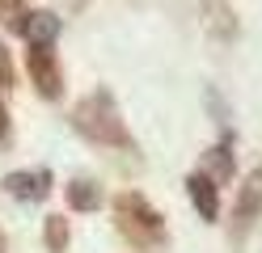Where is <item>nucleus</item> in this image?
<instances>
[{
	"instance_id": "7ed1b4c3",
	"label": "nucleus",
	"mask_w": 262,
	"mask_h": 253,
	"mask_svg": "<svg viewBox=\"0 0 262 253\" xmlns=\"http://www.w3.org/2000/svg\"><path fill=\"white\" fill-rule=\"evenodd\" d=\"M258 215H262V165H254L250 173H245L241 190H237V202H233V241H241V236L258 224Z\"/></svg>"
},
{
	"instance_id": "ddd939ff",
	"label": "nucleus",
	"mask_w": 262,
	"mask_h": 253,
	"mask_svg": "<svg viewBox=\"0 0 262 253\" xmlns=\"http://www.w3.org/2000/svg\"><path fill=\"white\" fill-rule=\"evenodd\" d=\"M9 84H13V63H9L5 42H0V89H9Z\"/></svg>"
},
{
	"instance_id": "f03ea898",
	"label": "nucleus",
	"mask_w": 262,
	"mask_h": 253,
	"mask_svg": "<svg viewBox=\"0 0 262 253\" xmlns=\"http://www.w3.org/2000/svg\"><path fill=\"white\" fill-rule=\"evenodd\" d=\"M114 228H119V236L131 249H140V253H161L169 245L165 215L136 190H123L119 198H114Z\"/></svg>"
},
{
	"instance_id": "39448f33",
	"label": "nucleus",
	"mask_w": 262,
	"mask_h": 253,
	"mask_svg": "<svg viewBox=\"0 0 262 253\" xmlns=\"http://www.w3.org/2000/svg\"><path fill=\"white\" fill-rule=\"evenodd\" d=\"M5 194L21 198V202H38L51 194V169H17V173H5Z\"/></svg>"
},
{
	"instance_id": "4468645a",
	"label": "nucleus",
	"mask_w": 262,
	"mask_h": 253,
	"mask_svg": "<svg viewBox=\"0 0 262 253\" xmlns=\"http://www.w3.org/2000/svg\"><path fill=\"white\" fill-rule=\"evenodd\" d=\"M9 135V114H5V101H0V140Z\"/></svg>"
},
{
	"instance_id": "423d86ee",
	"label": "nucleus",
	"mask_w": 262,
	"mask_h": 253,
	"mask_svg": "<svg viewBox=\"0 0 262 253\" xmlns=\"http://www.w3.org/2000/svg\"><path fill=\"white\" fill-rule=\"evenodd\" d=\"M186 194H190V202H194V211H199L203 224H216L220 219V186L211 181L203 169L186 177Z\"/></svg>"
},
{
	"instance_id": "9b49d317",
	"label": "nucleus",
	"mask_w": 262,
	"mask_h": 253,
	"mask_svg": "<svg viewBox=\"0 0 262 253\" xmlns=\"http://www.w3.org/2000/svg\"><path fill=\"white\" fill-rule=\"evenodd\" d=\"M42 241H47V249H51V253H63V249H68V219H63V215H47Z\"/></svg>"
},
{
	"instance_id": "20e7f679",
	"label": "nucleus",
	"mask_w": 262,
	"mask_h": 253,
	"mask_svg": "<svg viewBox=\"0 0 262 253\" xmlns=\"http://www.w3.org/2000/svg\"><path fill=\"white\" fill-rule=\"evenodd\" d=\"M26 67H30L34 89H38L47 101H59V97H63V72H59V59H55L51 47H30Z\"/></svg>"
},
{
	"instance_id": "6e6552de",
	"label": "nucleus",
	"mask_w": 262,
	"mask_h": 253,
	"mask_svg": "<svg viewBox=\"0 0 262 253\" xmlns=\"http://www.w3.org/2000/svg\"><path fill=\"white\" fill-rule=\"evenodd\" d=\"M203 173L216 181V186H224L228 177H233V140H224L216 144V148H207V156H203Z\"/></svg>"
},
{
	"instance_id": "0eeeda50",
	"label": "nucleus",
	"mask_w": 262,
	"mask_h": 253,
	"mask_svg": "<svg viewBox=\"0 0 262 253\" xmlns=\"http://www.w3.org/2000/svg\"><path fill=\"white\" fill-rule=\"evenodd\" d=\"M21 34H26L30 47H55V38H59V17L47 13V9H34V13H26Z\"/></svg>"
},
{
	"instance_id": "f257e3e1",
	"label": "nucleus",
	"mask_w": 262,
	"mask_h": 253,
	"mask_svg": "<svg viewBox=\"0 0 262 253\" xmlns=\"http://www.w3.org/2000/svg\"><path fill=\"white\" fill-rule=\"evenodd\" d=\"M68 118H72V131L80 135V140H89L97 148H123V152L136 148L123 114H119V101H114L106 89H93L89 97H80Z\"/></svg>"
},
{
	"instance_id": "1a4fd4ad",
	"label": "nucleus",
	"mask_w": 262,
	"mask_h": 253,
	"mask_svg": "<svg viewBox=\"0 0 262 253\" xmlns=\"http://www.w3.org/2000/svg\"><path fill=\"white\" fill-rule=\"evenodd\" d=\"M63 198H68L72 211H97V207H102V186L89 181V177H76V181H68Z\"/></svg>"
},
{
	"instance_id": "dca6fc26",
	"label": "nucleus",
	"mask_w": 262,
	"mask_h": 253,
	"mask_svg": "<svg viewBox=\"0 0 262 253\" xmlns=\"http://www.w3.org/2000/svg\"><path fill=\"white\" fill-rule=\"evenodd\" d=\"M0 253H9V241H5V228H0Z\"/></svg>"
},
{
	"instance_id": "2eb2a0df",
	"label": "nucleus",
	"mask_w": 262,
	"mask_h": 253,
	"mask_svg": "<svg viewBox=\"0 0 262 253\" xmlns=\"http://www.w3.org/2000/svg\"><path fill=\"white\" fill-rule=\"evenodd\" d=\"M63 5H68V9L76 13V9H85V5H89V0H63Z\"/></svg>"
},
{
	"instance_id": "9d476101",
	"label": "nucleus",
	"mask_w": 262,
	"mask_h": 253,
	"mask_svg": "<svg viewBox=\"0 0 262 253\" xmlns=\"http://www.w3.org/2000/svg\"><path fill=\"white\" fill-rule=\"evenodd\" d=\"M203 9H207V26H211V34H220V38H233V34H237L233 9H228L224 0H203Z\"/></svg>"
},
{
	"instance_id": "f8f14e48",
	"label": "nucleus",
	"mask_w": 262,
	"mask_h": 253,
	"mask_svg": "<svg viewBox=\"0 0 262 253\" xmlns=\"http://www.w3.org/2000/svg\"><path fill=\"white\" fill-rule=\"evenodd\" d=\"M26 0H0V26H9V30H21L26 26Z\"/></svg>"
}]
</instances>
